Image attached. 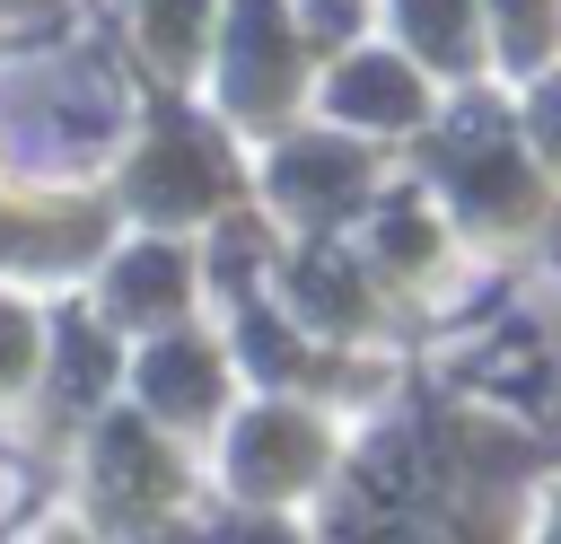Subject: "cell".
I'll return each mask as SVG.
<instances>
[{
	"label": "cell",
	"instance_id": "cell-13",
	"mask_svg": "<svg viewBox=\"0 0 561 544\" xmlns=\"http://www.w3.org/2000/svg\"><path fill=\"white\" fill-rule=\"evenodd\" d=\"M202 9H210V0H149V35H158V53H167V61H184V53H193Z\"/></svg>",
	"mask_w": 561,
	"mask_h": 544
},
{
	"label": "cell",
	"instance_id": "cell-2",
	"mask_svg": "<svg viewBox=\"0 0 561 544\" xmlns=\"http://www.w3.org/2000/svg\"><path fill=\"white\" fill-rule=\"evenodd\" d=\"M289 79H298V53H289L280 18H272V0H245V9H237V44H228V88H237V105L272 114V105L289 97Z\"/></svg>",
	"mask_w": 561,
	"mask_h": 544
},
{
	"label": "cell",
	"instance_id": "cell-17",
	"mask_svg": "<svg viewBox=\"0 0 561 544\" xmlns=\"http://www.w3.org/2000/svg\"><path fill=\"white\" fill-rule=\"evenodd\" d=\"M245 351H254V369H298V342H289V333H272V325H254V333H245Z\"/></svg>",
	"mask_w": 561,
	"mask_h": 544
},
{
	"label": "cell",
	"instance_id": "cell-9",
	"mask_svg": "<svg viewBox=\"0 0 561 544\" xmlns=\"http://www.w3.org/2000/svg\"><path fill=\"white\" fill-rule=\"evenodd\" d=\"M114 298H123L131 316H175V307H184V263H175L167 246L131 254V263L114 272Z\"/></svg>",
	"mask_w": 561,
	"mask_h": 544
},
{
	"label": "cell",
	"instance_id": "cell-11",
	"mask_svg": "<svg viewBox=\"0 0 561 544\" xmlns=\"http://www.w3.org/2000/svg\"><path fill=\"white\" fill-rule=\"evenodd\" d=\"M105 333L96 325H61V395H96L105 386Z\"/></svg>",
	"mask_w": 561,
	"mask_h": 544
},
{
	"label": "cell",
	"instance_id": "cell-8",
	"mask_svg": "<svg viewBox=\"0 0 561 544\" xmlns=\"http://www.w3.org/2000/svg\"><path fill=\"white\" fill-rule=\"evenodd\" d=\"M456 184H465V202L473 211H526L535 202V184H526V167L491 140V149H473V158H456Z\"/></svg>",
	"mask_w": 561,
	"mask_h": 544
},
{
	"label": "cell",
	"instance_id": "cell-5",
	"mask_svg": "<svg viewBox=\"0 0 561 544\" xmlns=\"http://www.w3.org/2000/svg\"><path fill=\"white\" fill-rule=\"evenodd\" d=\"M96 456H105L114 500H149V509H158V500L175 491V465H167V447H158L140 421H105V447H96Z\"/></svg>",
	"mask_w": 561,
	"mask_h": 544
},
{
	"label": "cell",
	"instance_id": "cell-6",
	"mask_svg": "<svg viewBox=\"0 0 561 544\" xmlns=\"http://www.w3.org/2000/svg\"><path fill=\"white\" fill-rule=\"evenodd\" d=\"M149 404L158 412H210L219 404V360L202 351V342H167V351H149Z\"/></svg>",
	"mask_w": 561,
	"mask_h": 544
},
{
	"label": "cell",
	"instance_id": "cell-4",
	"mask_svg": "<svg viewBox=\"0 0 561 544\" xmlns=\"http://www.w3.org/2000/svg\"><path fill=\"white\" fill-rule=\"evenodd\" d=\"M272 193L298 202V211H333L359 193V149H333V140H298L280 167H272Z\"/></svg>",
	"mask_w": 561,
	"mask_h": 544
},
{
	"label": "cell",
	"instance_id": "cell-3",
	"mask_svg": "<svg viewBox=\"0 0 561 544\" xmlns=\"http://www.w3.org/2000/svg\"><path fill=\"white\" fill-rule=\"evenodd\" d=\"M307 474H316V430L298 412H254L237 430V483L245 491H289Z\"/></svg>",
	"mask_w": 561,
	"mask_h": 544
},
{
	"label": "cell",
	"instance_id": "cell-10",
	"mask_svg": "<svg viewBox=\"0 0 561 544\" xmlns=\"http://www.w3.org/2000/svg\"><path fill=\"white\" fill-rule=\"evenodd\" d=\"M298 298H307L324 325H359V316H368V307H359V281H351L333 254H307V263H298Z\"/></svg>",
	"mask_w": 561,
	"mask_h": 544
},
{
	"label": "cell",
	"instance_id": "cell-14",
	"mask_svg": "<svg viewBox=\"0 0 561 544\" xmlns=\"http://www.w3.org/2000/svg\"><path fill=\"white\" fill-rule=\"evenodd\" d=\"M26 360H35V325H26L18 307H0V386H18Z\"/></svg>",
	"mask_w": 561,
	"mask_h": 544
},
{
	"label": "cell",
	"instance_id": "cell-16",
	"mask_svg": "<svg viewBox=\"0 0 561 544\" xmlns=\"http://www.w3.org/2000/svg\"><path fill=\"white\" fill-rule=\"evenodd\" d=\"M500 26H508L517 53H535L543 44V0H500Z\"/></svg>",
	"mask_w": 561,
	"mask_h": 544
},
{
	"label": "cell",
	"instance_id": "cell-1",
	"mask_svg": "<svg viewBox=\"0 0 561 544\" xmlns=\"http://www.w3.org/2000/svg\"><path fill=\"white\" fill-rule=\"evenodd\" d=\"M131 193H140V211H210L219 193H228V158H219V140H202V132H158V149L131 167Z\"/></svg>",
	"mask_w": 561,
	"mask_h": 544
},
{
	"label": "cell",
	"instance_id": "cell-19",
	"mask_svg": "<svg viewBox=\"0 0 561 544\" xmlns=\"http://www.w3.org/2000/svg\"><path fill=\"white\" fill-rule=\"evenodd\" d=\"M535 132L561 149V88H543V105H535Z\"/></svg>",
	"mask_w": 561,
	"mask_h": 544
},
{
	"label": "cell",
	"instance_id": "cell-12",
	"mask_svg": "<svg viewBox=\"0 0 561 544\" xmlns=\"http://www.w3.org/2000/svg\"><path fill=\"white\" fill-rule=\"evenodd\" d=\"M412 35L430 44V61H465V0H403Z\"/></svg>",
	"mask_w": 561,
	"mask_h": 544
},
{
	"label": "cell",
	"instance_id": "cell-15",
	"mask_svg": "<svg viewBox=\"0 0 561 544\" xmlns=\"http://www.w3.org/2000/svg\"><path fill=\"white\" fill-rule=\"evenodd\" d=\"M386 254H394V263H412V254H430V219H421L412 202H394V211H386Z\"/></svg>",
	"mask_w": 561,
	"mask_h": 544
},
{
	"label": "cell",
	"instance_id": "cell-18",
	"mask_svg": "<svg viewBox=\"0 0 561 544\" xmlns=\"http://www.w3.org/2000/svg\"><path fill=\"white\" fill-rule=\"evenodd\" d=\"M219 544H289V535H280V518H237Z\"/></svg>",
	"mask_w": 561,
	"mask_h": 544
},
{
	"label": "cell",
	"instance_id": "cell-7",
	"mask_svg": "<svg viewBox=\"0 0 561 544\" xmlns=\"http://www.w3.org/2000/svg\"><path fill=\"white\" fill-rule=\"evenodd\" d=\"M333 105L359 114V123H412V114H421V88H412L394 61H351V70L333 79Z\"/></svg>",
	"mask_w": 561,
	"mask_h": 544
}]
</instances>
